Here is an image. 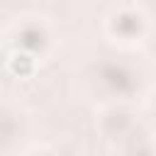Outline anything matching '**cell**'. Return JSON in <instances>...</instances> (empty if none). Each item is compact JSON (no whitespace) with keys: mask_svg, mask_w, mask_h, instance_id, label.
<instances>
[{"mask_svg":"<svg viewBox=\"0 0 156 156\" xmlns=\"http://www.w3.org/2000/svg\"><path fill=\"white\" fill-rule=\"evenodd\" d=\"M7 71H10V76H15V78H32L34 71H37L34 56L27 54V51H15V54L7 58Z\"/></svg>","mask_w":156,"mask_h":156,"instance_id":"cell-1","label":"cell"}]
</instances>
